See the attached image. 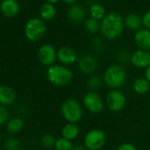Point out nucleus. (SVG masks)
<instances>
[{
  "label": "nucleus",
  "instance_id": "obj_1",
  "mask_svg": "<svg viewBox=\"0 0 150 150\" xmlns=\"http://www.w3.org/2000/svg\"><path fill=\"white\" fill-rule=\"evenodd\" d=\"M100 30L103 35L109 40L119 37L124 30V21L122 16L115 12L108 13L102 20Z\"/></svg>",
  "mask_w": 150,
  "mask_h": 150
},
{
  "label": "nucleus",
  "instance_id": "obj_2",
  "mask_svg": "<svg viewBox=\"0 0 150 150\" xmlns=\"http://www.w3.org/2000/svg\"><path fill=\"white\" fill-rule=\"evenodd\" d=\"M46 76L52 85L57 87H65L71 81L73 73L65 65L53 64L48 68Z\"/></svg>",
  "mask_w": 150,
  "mask_h": 150
},
{
  "label": "nucleus",
  "instance_id": "obj_3",
  "mask_svg": "<svg viewBox=\"0 0 150 150\" xmlns=\"http://www.w3.org/2000/svg\"><path fill=\"white\" fill-rule=\"evenodd\" d=\"M126 81V72L120 64H111L104 71L103 81L111 89L122 88Z\"/></svg>",
  "mask_w": 150,
  "mask_h": 150
},
{
  "label": "nucleus",
  "instance_id": "obj_4",
  "mask_svg": "<svg viewBox=\"0 0 150 150\" xmlns=\"http://www.w3.org/2000/svg\"><path fill=\"white\" fill-rule=\"evenodd\" d=\"M61 114L67 123L77 124L82 117L83 110L77 100L68 98L61 105Z\"/></svg>",
  "mask_w": 150,
  "mask_h": 150
},
{
  "label": "nucleus",
  "instance_id": "obj_5",
  "mask_svg": "<svg viewBox=\"0 0 150 150\" xmlns=\"http://www.w3.org/2000/svg\"><path fill=\"white\" fill-rule=\"evenodd\" d=\"M46 33V26L42 20L33 18L29 20L25 27V35L28 40L35 42L41 40Z\"/></svg>",
  "mask_w": 150,
  "mask_h": 150
},
{
  "label": "nucleus",
  "instance_id": "obj_6",
  "mask_svg": "<svg viewBox=\"0 0 150 150\" xmlns=\"http://www.w3.org/2000/svg\"><path fill=\"white\" fill-rule=\"evenodd\" d=\"M106 134L103 130H90L84 137V146L88 150H100L106 143Z\"/></svg>",
  "mask_w": 150,
  "mask_h": 150
},
{
  "label": "nucleus",
  "instance_id": "obj_7",
  "mask_svg": "<svg viewBox=\"0 0 150 150\" xmlns=\"http://www.w3.org/2000/svg\"><path fill=\"white\" fill-rule=\"evenodd\" d=\"M106 105L107 108L113 111V112H118L122 110L126 105V97L118 89H112L110 90L107 96H106Z\"/></svg>",
  "mask_w": 150,
  "mask_h": 150
},
{
  "label": "nucleus",
  "instance_id": "obj_8",
  "mask_svg": "<svg viewBox=\"0 0 150 150\" xmlns=\"http://www.w3.org/2000/svg\"><path fill=\"white\" fill-rule=\"evenodd\" d=\"M83 105L90 113L98 114L103 110L104 103L99 94L94 91H90L84 96Z\"/></svg>",
  "mask_w": 150,
  "mask_h": 150
},
{
  "label": "nucleus",
  "instance_id": "obj_9",
  "mask_svg": "<svg viewBox=\"0 0 150 150\" xmlns=\"http://www.w3.org/2000/svg\"><path fill=\"white\" fill-rule=\"evenodd\" d=\"M37 56L42 64L45 66H51L57 59V51L53 46L50 44H43L39 48Z\"/></svg>",
  "mask_w": 150,
  "mask_h": 150
},
{
  "label": "nucleus",
  "instance_id": "obj_10",
  "mask_svg": "<svg viewBox=\"0 0 150 150\" xmlns=\"http://www.w3.org/2000/svg\"><path fill=\"white\" fill-rule=\"evenodd\" d=\"M97 68V60L91 55L81 57L78 61V69L83 74H92Z\"/></svg>",
  "mask_w": 150,
  "mask_h": 150
},
{
  "label": "nucleus",
  "instance_id": "obj_11",
  "mask_svg": "<svg viewBox=\"0 0 150 150\" xmlns=\"http://www.w3.org/2000/svg\"><path fill=\"white\" fill-rule=\"evenodd\" d=\"M57 59L63 65H70L78 60L77 53L70 47H62L57 52Z\"/></svg>",
  "mask_w": 150,
  "mask_h": 150
},
{
  "label": "nucleus",
  "instance_id": "obj_12",
  "mask_svg": "<svg viewBox=\"0 0 150 150\" xmlns=\"http://www.w3.org/2000/svg\"><path fill=\"white\" fill-rule=\"evenodd\" d=\"M130 61L137 68H147L150 65V52L138 50L131 55Z\"/></svg>",
  "mask_w": 150,
  "mask_h": 150
},
{
  "label": "nucleus",
  "instance_id": "obj_13",
  "mask_svg": "<svg viewBox=\"0 0 150 150\" xmlns=\"http://www.w3.org/2000/svg\"><path fill=\"white\" fill-rule=\"evenodd\" d=\"M134 42L142 50H150V29L140 28L134 35Z\"/></svg>",
  "mask_w": 150,
  "mask_h": 150
},
{
  "label": "nucleus",
  "instance_id": "obj_14",
  "mask_svg": "<svg viewBox=\"0 0 150 150\" xmlns=\"http://www.w3.org/2000/svg\"><path fill=\"white\" fill-rule=\"evenodd\" d=\"M16 98L14 90L8 86H0V105H10Z\"/></svg>",
  "mask_w": 150,
  "mask_h": 150
},
{
  "label": "nucleus",
  "instance_id": "obj_15",
  "mask_svg": "<svg viewBox=\"0 0 150 150\" xmlns=\"http://www.w3.org/2000/svg\"><path fill=\"white\" fill-rule=\"evenodd\" d=\"M86 15L85 9L80 5H73L68 9V19L72 22H81L84 20Z\"/></svg>",
  "mask_w": 150,
  "mask_h": 150
},
{
  "label": "nucleus",
  "instance_id": "obj_16",
  "mask_svg": "<svg viewBox=\"0 0 150 150\" xmlns=\"http://www.w3.org/2000/svg\"><path fill=\"white\" fill-rule=\"evenodd\" d=\"M79 133L80 128L77 124L74 123H67L62 129V137L71 141L76 139L79 136Z\"/></svg>",
  "mask_w": 150,
  "mask_h": 150
},
{
  "label": "nucleus",
  "instance_id": "obj_17",
  "mask_svg": "<svg viewBox=\"0 0 150 150\" xmlns=\"http://www.w3.org/2000/svg\"><path fill=\"white\" fill-rule=\"evenodd\" d=\"M1 11L6 17H13L19 12V4L15 0H4L1 5Z\"/></svg>",
  "mask_w": 150,
  "mask_h": 150
},
{
  "label": "nucleus",
  "instance_id": "obj_18",
  "mask_svg": "<svg viewBox=\"0 0 150 150\" xmlns=\"http://www.w3.org/2000/svg\"><path fill=\"white\" fill-rule=\"evenodd\" d=\"M125 24L129 29L132 31H139L142 25V20L139 15L135 13H130L125 17Z\"/></svg>",
  "mask_w": 150,
  "mask_h": 150
},
{
  "label": "nucleus",
  "instance_id": "obj_19",
  "mask_svg": "<svg viewBox=\"0 0 150 150\" xmlns=\"http://www.w3.org/2000/svg\"><path fill=\"white\" fill-rule=\"evenodd\" d=\"M132 88H133L135 93H137L139 95H144L149 91L150 83L145 78L139 77L133 81Z\"/></svg>",
  "mask_w": 150,
  "mask_h": 150
},
{
  "label": "nucleus",
  "instance_id": "obj_20",
  "mask_svg": "<svg viewBox=\"0 0 150 150\" xmlns=\"http://www.w3.org/2000/svg\"><path fill=\"white\" fill-rule=\"evenodd\" d=\"M40 13H41L42 19H43L45 21H50V20L53 19L54 16L56 15V8L54 7L53 5L47 3V4H44L41 7Z\"/></svg>",
  "mask_w": 150,
  "mask_h": 150
},
{
  "label": "nucleus",
  "instance_id": "obj_21",
  "mask_svg": "<svg viewBox=\"0 0 150 150\" xmlns=\"http://www.w3.org/2000/svg\"><path fill=\"white\" fill-rule=\"evenodd\" d=\"M24 126V122L20 117H14L8 121L7 123V130L11 133H16L22 130Z\"/></svg>",
  "mask_w": 150,
  "mask_h": 150
},
{
  "label": "nucleus",
  "instance_id": "obj_22",
  "mask_svg": "<svg viewBox=\"0 0 150 150\" xmlns=\"http://www.w3.org/2000/svg\"><path fill=\"white\" fill-rule=\"evenodd\" d=\"M90 13V16L92 19L95 20H103L104 18V13H105V10L103 7V6H101L100 4H95L90 7L89 10Z\"/></svg>",
  "mask_w": 150,
  "mask_h": 150
},
{
  "label": "nucleus",
  "instance_id": "obj_23",
  "mask_svg": "<svg viewBox=\"0 0 150 150\" xmlns=\"http://www.w3.org/2000/svg\"><path fill=\"white\" fill-rule=\"evenodd\" d=\"M56 150H71L73 148V145L71 140L66 139L64 138H59L56 140L55 143Z\"/></svg>",
  "mask_w": 150,
  "mask_h": 150
},
{
  "label": "nucleus",
  "instance_id": "obj_24",
  "mask_svg": "<svg viewBox=\"0 0 150 150\" xmlns=\"http://www.w3.org/2000/svg\"><path fill=\"white\" fill-rule=\"evenodd\" d=\"M85 28L89 33L95 34V33H97L100 30L101 24L99 23V21L97 20L90 18V19H88L86 21V22H85Z\"/></svg>",
  "mask_w": 150,
  "mask_h": 150
},
{
  "label": "nucleus",
  "instance_id": "obj_25",
  "mask_svg": "<svg viewBox=\"0 0 150 150\" xmlns=\"http://www.w3.org/2000/svg\"><path fill=\"white\" fill-rule=\"evenodd\" d=\"M102 84H103L102 79H101V77L98 76V75H93V76H91L88 81V88L94 92L96 90H98L99 88H101Z\"/></svg>",
  "mask_w": 150,
  "mask_h": 150
},
{
  "label": "nucleus",
  "instance_id": "obj_26",
  "mask_svg": "<svg viewBox=\"0 0 150 150\" xmlns=\"http://www.w3.org/2000/svg\"><path fill=\"white\" fill-rule=\"evenodd\" d=\"M56 139L53 134L51 133H46L42 136V144L45 147H51L55 146L56 143Z\"/></svg>",
  "mask_w": 150,
  "mask_h": 150
},
{
  "label": "nucleus",
  "instance_id": "obj_27",
  "mask_svg": "<svg viewBox=\"0 0 150 150\" xmlns=\"http://www.w3.org/2000/svg\"><path fill=\"white\" fill-rule=\"evenodd\" d=\"M5 146L7 150H20V147H21L20 141L13 138L7 139L5 143Z\"/></svg>",
  "mask_w": 150,
  "mask_h": 150
},
{
  "label": "nucleus",
  "instance_id": "obj_28",
  "mask_svg": "<svg viewBox=\"0 0 150 150\" xmlns=\"http://www.w3.org/2000/svg\"><path fill=\"white\" fill-rule=\"evenodd\" d=\"M9 121V111L6 107L0 105V126L8 123Z\"/></svg>",
  "mask_w": 150,
  "mask_h": 150
},
{
  "label": "nucleus",
  "instance_id": "obj_29",
  "mask_svg": "<svg viewBox=\"0 0 150 150\" xmlns=\"http://www.w3.org/2000/svg\"><path fill=\"white\" fill-rule=\"evenodd\" d=\"M117 60L120 62V63H123V64H125L127 61L131 60V56L129 55V53L125 50H120L117 56Z\"/></svg>",
  "mask_w": 150,
  "mask_h": 150
},
{
  "label": "nucleus",
  "instance_id": "obj_30",
  "mask_svg": "<svg viewBox=\"0 0 150 150\" xmlns=\"http://www.w3.org/2000/svg\"><path fill=\"white\" fill-rule=\"evenodd\" d=\"M117 150H137V148L135 147L134 145H132V143H128V142H125L120 144Z\"/></svg>",
  "mask_w": 150,
  "mask_h": 150
},
{
  "label": "nucleus",
  "instance_id": "obj_31",
  "mask_svg": "<svg viewBox=\"0 0 150 150\" xmlns=\"http://www.w3.org/2000/svg\"><path fill=\"white\" fill-rule=\"evenodd\" d=\"M142 24L145 26L146 28L150 29V10L144 14L142 18Z\"/></svg>",
  "mask_w": 150,
  "mask_h": 150
},
{
  "label": "nucleus",
  "instance_id": "obj_32",
  "mask_svg": "<svg viewBox=\"0 0 150 150\" xmlns=\"http://www.w3.org/2000/svg\"><path fill=\"white\" fill-rule=\"evenodd\" d=\"M145 79L150 83V65L146 68V71H145Z\"/></svg>",
  "mask_w": 150,
  "mask_h": 150
},
{
  "label": "nucleus",
  "instance_id": "obj_33",
  "mask_svg": "<svg viewBox=\"0 0 150 150\" xmlns=\"http://www.w3.org/2000/svg\"><path fill=\"white\" fill-rule=\"evenodd\" d=\"M71 150H88L85 146H75Z\"/></svg>",
  "mask_w": 150,
  "mask_h": 150
},
{
  "label": "nucleus",
  "instance_id": "obj_34",
  "mask_svg": "<svg viewBox=\"0 0 150 150\" xmlns=\"http://www.w3.org/2000/svg\"><path fill=\"white\" fill-rule=\"evenodd\" d=\"M63 1L65 2L66 4H71H71H73L75 1H76V0H63Z\"/></svg>",
  "mask_w": 150,
  "mask_h": 150
},
{
  "label": "nucleus",
  "instance_id": "obj_35",
  "mask_svg": "<svg viewBox=\"0 0 150 150\" xmlns=\"http://www.w3.org/2000/svg\"><path fill=\"white\" fill-rule=\"evenodd\" d=\"M47 2H49L50 4H55V3H57L59 0H46Z\"/></svg>",
  "mask_w": 150,
  "mask_h": 150
},
{
  "label": "nucleus",
  "instance_id": "obj_36",
  "mask_svg": "<svg viewBox=\"0 0 150 150\" xmlns=\"http://www.w3.org/2000/svg\"><path fill=\"white\" fill-rule=\"evenodd\" d=\"M0 150H2V149H0Z\"/></svg>",
  "mask_w": 150,
  "mask_h": 150
}]
</instances>
